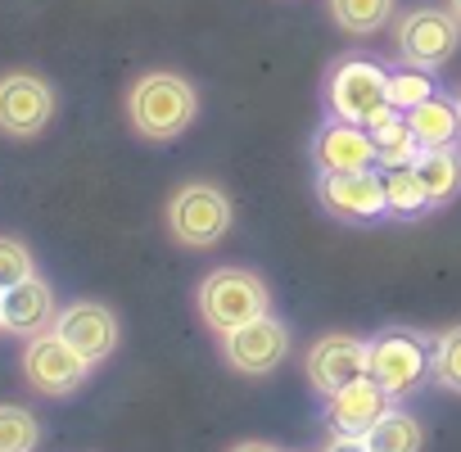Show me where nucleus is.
<instances>
[{"mask_svg":"<svg viewBox=\"0 0 461 452\" xmlns=\"http://www.w3.org/2000/svg\"><path fill=\"white\" fill-rule=\"evenodd\" d=\"M127 118H131L136 136H145L154 145L176 140L199 118V91L181 73H167V68L145 73L127 91Z\"/></svg>","mask_w":461,"mask_h":452,"instance_id":"1","label":"nucleus"},{"mask_svg":"<svg viewBox=\"0 0 461 452\" xmlns=\"http://www.w3.org/2000/svg\"><path fill=\"white\" fill-rule=\"evenodd\" d=\"M194 303H199L203 326L221 339V335H230V330H240V326L267 317V312H272V290H267V281H263L258 272H249V267H212V272L199 281Z\"/></svg>","mask_w":461,"mask_h":452,"instance_id":"2","label":"nucleus"},{"mask_svg":"<svg viewBox=\"0 0 461 452\" xmlns=\"http://www.w3.org/2000/svg\"><path fill=\"white\" fill-rule=\"evenodd\" d=\"M321 100H326L330 118L357 122V127H375L398 113L389 104V73L375 59H357V55L330 64V73L321 82Z\"/></svg>","mask_w":461,"mask_h":452,"instance_id":"3","label":"nucleus"},{"mask_svg":"<svg viewBox=\"0 0 461 452\" xmlns=\"http://www.w3.org/2000/svg\"><path fill=\"white\" fill-rule=\"evenodd\" d=\"M236 226V203L212 181H185L167 199V231L181 249H212Z\"/></svg>","mask_w":461,"mask_h":452,"instance_id":"4","label":"nucleus"},{"mask_svg":"<svg viewBox=\"0 0 461 452\" xmlns=\"http://www.w3.org/2000/svg\"><path fill=\"white\" fill-rule=\"evenodd\" d=\"M366 375L384 384L393 398L416 393L434 375V339L407 326H389L366 339Z\"/></svg>","mask_w":461,"mask_h":452,"instance_id":"5","label":"nucleus"},{"mask_svg":"<svg viewBox=\"0 0 461 452\" xmlns=\"http://www.w3.org/2000/svg\"><path fill=\"white\" fill-rule=\"evenodd\" d=\"M393 46H398L402 68L438 73L461 46V23L452 19V10L416 5V10L393 19Z\"/></svg>","mask_w":461,"mask_h":452,"instance_id":"6","label":"nucleus"},{"mask_svg":"<svg viewBox=\"0 0 461 452\" xmlns=\"http://www.w3.org/2000/svg\"><path fill=\"white\" fill-rule=\"evenodd\" d=\"M23 375H28V384H32L37 393L64 398V393H73V389L86 384L91 362H86L68 339H59L55 330H46V335L28 339V348H23Z\"/></svg>","mask_w":461,"mask_h":452,"instance_id":"7","label":"nucleus"},{"mask_svg":"<svg viewBox=\"0 0 461 452\" xmlns=\"http://www.w3.org/2000/svg\"><path fill=\"white\" fill-rule=\"evenodd\" d=\"M55 118V86L37 73H5L0 77V131L28 140L41 136Z\"/></svg>","mask_w":461,"mask_h":452,"instance_id":"8","label":"nucleus"},{"mask_svg":"<svg viewBox=\"0 0 461 452\" xmlns=\"http://www.w3.org/2000/svg\"><path fill=\"white\" fill-rule=\"evenodd\" d=\"M221 357L240 375H272L290 357V330H285V321H276L267 312V317H258L240 330L221 335Z\"/></svg>","mask_w":461,"mask_h":452,"instance_id":"9","label":"nucleus"},{"mask_svg":"<svg viewBox=\"0 0 461 452\" xmlns=\"http://www.w3.org/2000/svg\"><path fill=\"white\" fill-rule=\"evenodd\" d=\"M317 199L321 208L335 217V221H375L389 212V199H384V176H375L371 167L366 172H339V176H317Z\"/></svg>","mask_w":461,"mask_h":452,"instance_id":"10","label":"nucleus"},{"mask_svg":"<svg viewBox=\"0 0 461 452\" xmlns=\"http://www.w3.org/2000/svg\"><path fill=\"white\" fill-rule=\"evenodd\" d=\"M303 371H308V384H312L321 398H330V393H339L344 384H353L357 375H366V339L344 335V330L321 335V339L308 348Z\"/></svg>","mask_w":461,"mask_h":452,"instance_id":"11","label":"nucleus"},{"mask_svg":"<svg viewBox=\"0 0 461 452\" xmlns=\"http://www.w3.org/2000/svg\"><path fill=\"white\" fill-rule=\"evenodd\" d=\"M312 163H317V176H339V172H366L380 158H375V140L366 127L330 118L312 136Z\"/></svg>","mask_w":461,"mask_h":452,"instance_id":"12","label":"nucleus"},{"mask_svg":"<svg viewBox=\"0 0 461 452\" xmlns=\"http://www.w3.org/2000/svg\"><path fill=\"white\" fill-rule=\"evenodd\" d=\"M393 402H398V398H393L384 384H375L371 375H357L353 384H344L339 393L326 398V420H330L335 434H357V438H366L371 425L393 411Z\"/></svg>","mask_w":461,"mask_h":452,"instance_id":"13","label":"nucleus"},{"mask_svg":"<svg viewBox=\"0 0 461 452\" xmlns=\"http://www.w3.org/2000/svg\"><path fill=\"white\" fill-rule=\"evenodd\" d=\"M55 335L68 339V344L95 366V362H104V357L118 348V317H113V308L82 299V303L59 308V317H55Z\"/></svg>","mask_w":461,"mask_h":452,"instance_id":"14","label":"nucleus"},{"mask_svg":"<svg viewBox=\"0 0 461 452\" xmlns=\"http://www.w3.org/2000/svg\"><path fill=\"white\" fill-rule=\"evenodd\" d=\"M0 303H5V330H10V335H19V339H37V335L55 330L59 303H55L50 281H41V276L19 281L14 290L0 294Z\"/></svg>","mask_w":461,"mask_h":452,"instance_id":"15","label":"nucleus"},{"mask_svg":"<svg viewBox=\"0 0 461 452\" xmlns=\"http://www.w3.org/2000/svg\"><path fill=\"white\" fill-rule=\"evenodd\" d=\"M402 118H407V127H411V136H416L420 154H425V149H452V145L461 140L456 104H452V100H443V95H429L425 104L407 109Z\"/></svg>","mask_w":461,"mask_h":452,"instance_id":"16","label":"nucleus"},{"mask_svg":"<svg viewBox=\"0 0 461 452\" xmlns=\"http://www.w3.org/2000/svg\"><path fill=\"white\" fill-rule=\"evenodd\" d=\"M416 172L425 181V194H429V208H443L461 194V149H425L416 158Z\"/></svg>","mask_w":461,"mask_h":452,"instance_id":"17","label":"nucleus"},{"mask_svg":"<svg viewBox=\"0 0 461 452\" xmlns=\"http://www.w3.org/2000/svg\"><path fill=\"white\" fill-rule=\"evenodd\" d=\"M393 5H398V0H326L335 28L348 32V37H375V32H384L393 23Z\"/></svg>","mask_w":461,"mask_h":452,"instance_id":"18","label":"nucleus"},{"mask_svg":"<svg viewBox=\"0 0 461 452\" xmlns=\"http://www.w3.org/2000/svg\"><path fill=\"white\" fill-rule=\"evenodd\" d=\"M366 131H371L375 158H380L384 167H416L420 145H416V136H411V127H407L402 113H393V118H384V122H375V127H366Z\"/></svg>","mask_w":461,"mask_h":452,"instance_id":"19","label":"nucleus"},{"mask_svg":"<svg viewBox=\"0 0 461 452\" xmlns=\"http://www.w3.org/2000/svg\"><path fill=\"white\" fill-rule=\"evenodd\" d=\"M420 443H425L420 420L411 411H398V407L384 420H375L371 434H366V447L371 452H420Z\"/></svg>","mask_w":461,"mask_h":452,"instance_id":"20","label":"nucleus"},{"mask_svg":"<svg viewBox=\"0 0 461 452\" xmlns=\"http://www.w3.org/2000/svg\"><path fill=\"white\" fill-rule=\"evenodd\" d=\"M384 199L393 217H420L429 208V194L416 167H384Z\"/></svg>","mask_w":461,"mask_h":452,"instance_id":"21","label":"nucleus"},{"mask_svg":"<svg viewBox=\"0 0 461 452\" xmlns=\"http://www.w3.org/2000/svg\"><path fill=\"white\" fill-rule=\"evenodd\" d=\"M41 438V425L28 407L0 402V452H32Z\"/></svg>","mask_w":461,"mask_h":452,"instance_id":"22","label":"nucleus"},{"mask_svg":"<svg viewBox=\"0 0 461 452\" xmlns=\"http://www.w3.org/2000/svg\"><path fill=\"white\" fill-rule=\"evenodd\" d=\"M429 380L447 393H461V326H447L434 339V375Z\"/></svg>","mask_w":461,"mask_h":452,"instance_id":"23","label":"nucleus"},{"mask_svg":"<svg viewBox=\"0 0 461 452\" xmlns=\"http://www.w3.org/2000/svg\"><path fill=\"white\" fill-rule=\"evenodd\" d=\"M429 95H434L429 73H420V68H398V73H389V104H393L398 113L425 104Z\"/></svg>","mask_w":461,"mask_h":452,"instance_id":"24","label":"nucleus"},{"mask_svg":"<svg viewBox=\"0 0 461 452\" xmlns=\"http://www.w3.org/2000/svg\"><path fill=\"white\" fill-rule=\"evenodd\" d=\"M28 276H37V263H32L28 245L14 240V236H0V294L14 290V285L28 281Z\"/></svg>","mask_w":461,"mask_h":452,"instance_id":"25","label":"nucleus"},{"mask_svg":"<svg viewBox=\"0 0 461 452\" xmlns=\"http://www.w3.org/2000/svg\"><path fill=\"white\" fill-rule=\"evenodd\" d=\"M326 452H371V447H366V438H357V434H335V438L326 443Z\"/></svg>","mask_w":461,"mask_h":452,"instance_id":"26","label":"nucleus"},{"mask_svg":"<svg viewBox=\"0 0 461 452\" xmlns=\"http://www.w3.org/2000/svg\"><path fill=\"white\" fill-rule=\"evenodd\" d=\"M230 452H281V447H272V443H258V438H249V443H236Z\"/></svg>","mask_w":461,"mask_h":452,"instance_id":"27","label":"nucleus"},{"mask_svg":"<svg viewBox=\"0 0 461 452\" xmlns=\"http://www.w3.org/2000/svg\"><path fill=\"white\" fill-rule=\"evenodd\" d=\"M447 10H452V19L461 23V0H447Z\"/></svg>","mask_w":461,"mask_h":452,"instance_id":"28","label":"nucleus"},{"mask_svg":"<svg viewBox=\"0 0 461 452\" xmlns=\"http://www.w3.org/2000/svg\"><path fill=\"white\" fill-rule=\"evenodd\" d=\"M0 330H5V303H0Z\"/></svg>","mask_w":461,"mask_h":452,"instance_id":"29","label":"nucleus"},{"mask_svg":"<svg viewBox=\"0 0 461 452\" xmlns=\"http://www.w3.org/2000/svg\"><path fill=\"white\" fill-rule=\"evenodd\" d=\"M452 104H456V118H461V95H456V100H452Z\"/></svg>","mask_w":461,"mask_h":452,"instance_id":"30","label":"nucleus"}]
</instances>
